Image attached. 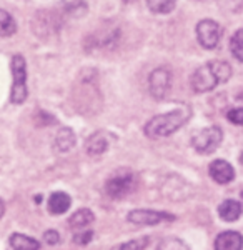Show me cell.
<instances>
[{"instance_id":"obj_25","label":"cell","mask_w":243,"mask_h":250,"mask_svg":"<svg viewBox=\"0 0 243 250\" xmlns=\"http://www.w3.org/2000/svg\"><path fill=\"white\" fill-rule=\"evenodd\" d=\"M3 212H5V205H3V202L0 200V217L3 215Z\"/></svg>"},{"instance_id":"obj_8","label":"cell","mask_w":243,"mask_h":250,"mask_svg":"<svg viewBox=\"0 0 243 250\" xmlns=\"http://www.w3.org/2000/svg\"><path fill=\"white\" fill-rule=\"evenodd\" d=\"M128 222L137 225H157L163 220H173L175 217L168 215L165 212H157V210H145V208H139V210H132L128 213Z\"/></svg>"},{"instance_id":"obj_9","label":"cell","mask_w":243,"mask_h":250,"mask_svg":"<svg viewBox=\"0 0 243 250\" xmlns=\"http://www.w3.org/2000/svg\"><path fill=\"white\" fill-rule=\"evenodd\" d=\"M208 172H210V177L215 180L217 184H230L232 180L235 179V170L233 167L230 165L226 160H213L208 167Z\"/></svg>"},{"instance_id":"obj_19","label":"cell","mask_w":243,"mask_h":250,"mask_svg":"<svg viewBox=\"0 0 243 250\" xmlns=\"http://www.w3.org/2000/svg\"><path fill=\"white\" fill-rule=\"evenodd\" d=\"M230 50L237 60L243 62V29L237 30L230 39Z\"/></svg>"},{"instance_id":"obj_26","label":"cell","mask_w":243,"mask_h":250,"mask_svg":"<svg viewBox=\"0 0 243 250\" xmlns=\"http://www.w3.org/2000/svg\"><path fill=\"white\" fill-rule=\"evenodd\" d=\"M240 197H242V207H243V190H242V193H240Z\"/></svg>"},{"instance_id":"obj_17","label":"cell","mask_w":243,"mask_h":250,"mask_svg":"<svg viewBox=\"0 0 243 250\" xmlns=\"http://www.w3.org/2000/svg\"><path fill=\"white\" fill-rule=\"evenodd\" d=\"M17 32V23L7 10L0 9V37H10Z\"/></svg>"},{"instance_id":"obj_15","label":"cell","mask_w":243,"mask_h":250,"mask_svg":"<svg viewBox=\"0 0 243 250\" xmlns=\"http://www.w3.org/2000/svg\"><path fill=\"white\" fill-rule=\"evenodd\" d=\"M10 247L14 250H39L40 242L23 235V233H14L10 237Z\"/></svg>"},{"instance_id":"obj_22","label":"cell","mask_w":243,"mask_h":250,"mask_svg":"<svg viewBox=\"0 0 243 250\" xmlns=\"http://www.w3.org/2000/svg\"><path fill=\"white\" fill-rule=\"evenodd\" d=\"M226 119L235 125H243V108L242 107L232 108V110L226 114Z\"/></svg>"},{"instance_id":"obj_6","label":"cell","mask_w":243,"mask_h":250,"mask_svg":"<svg viewBox=\"0 0 243 250\" xmlns=\"http://www.w3.org/2000/svg\"><path fill=\"white\" fill-rule=\"evenodd\" d=\"M197 39L198 43L206 50H213L222 40V27L215 20L205 19L197 23Z\"/></svg>"},{"instance_id":"obj_3","label":"cell","mask_w":243,"mask_h":250,"mask_svg":"<svg viewBox=\"0 0 243 250\" xmlns=\"http://www.w3.org/2000/svg\"><path fill=\"white\" fill-rule=\"evenodd\" d=\"M12 92H10V102L12 104H23L28 95L27 88V63L25 59L20 54L12 57Z\"/></svg>"},{"instance_id":"obj_23","label":"cell","mask_w":243,"mask_h":250,"mask_svg":"<svg viewBox=\"0 0 243 250\" xmlns=\"http://www.w3.org/2000/svg\"><path fill=\"white\" fill-rule=\"evenodd\" d=\"M92 237H94V232L92 230H80V232H75L74 242L79 245H85L92 240Z\"/></svg>"},{"instance_id":"obj_14","label":"cell","mask_w":243,"mask_h":250,"mask_svg":"<svg viewBox=\"0 0 243 250\" xmlns=\"http://www.w3.org/2000/svg\"><path fill=\"white\" fill-rule=\"evenodd\" d=\"M218 215L225 222H235L242 215V205L237 200H225L218 207Z\"/></svg>"},{"instance_id":"obj_12","label":"cell","mask_w":243,"mask_h":250,"mask_svg":"<svg viewBox=\"0 0 243 250\" xmlns=\"http://www.w3.org/2000/svg\"><path fill=\"white\" fill-rule=\"evenodd\" d=\"M85 148H87V154L92 155V157L102 155L103 152L108 148V137H107V134H105V132H95L94 135L88 137Z\"/></svg>"},{"instance_id":"obj_18","label":"cell","mask_w":243,"mask_h":250,"mask_svg":"<svg viewBox=\"0 0 243 250\" xmlns=\"http://www.w3.org/2000/svg\"><path fill=\"white\" fill-rule=\"evenodd\" d=\"M177 0H147L148 9L153 14H170L175 9Z\"/></svg>"},{"instance_id":"obj_7","label":"cell","mask_w":243,"mask_h":250,"mask_svg":"<svg viewBox=\"0 0 243 250\" xmlns=\"http://www.w3.org/2000/svg\"><path fill=\"white\" fill-rule=\"evenodd\" d=\"M172 85V72L165 67L155 68V70L150 74L148 77V88H150V95L155 100L165 99Z\"/></svg>"},{"instance_id":"obj_24","label":"cell","mask_w":243,"mask_h":250,"mask_svg":"<svg viewBox=\"0 0 243 250\" xmlns=\"http://www.w3.org/2000/svg\"><path fill=\"white\" fill-rule=\"evenodd\" d=\"M43 240H45L48 245H55L60 242V235H59V232H55V230H47L43 233Z\"/></svg>"},{"instance_id":"obj_10","label":"cell","mask_w":243,"mask_h":250,"mask_svg":"<svg viewBox=\"0 0 243 250\" xmlns=\"http://www.w3.org/2000/svg\"><path fill=\"white\" fill-rule=\"evenodd\" d=\"M215 250H243V237L235 230H225L215 239Z\"/></svg>"},{"instance_id":"obj_11","label":"cell","mask_w":243,"mask_h":250,"mask_svg":"<svg viewBox=\"0 0 243 250\" xmlns=\"http://www.w3.org/2000/svg\"><path fill=\"white\" fill-rule=\"evenodd\" d=\"M94 220H95V215L90 208H80V210H77L74 215L70 217L68 225H70V229L74 232H80V230H85L88 225L94 224Z\"/></svg>"},{"instance_id":"obj_28","label":"cell","mask_w":243,"mask_h":250,"mask_svg":"<svg viewBox=\"0 0 243 250\" xmlns=\"http://www.w3.org/2000/svg\"><path fill=\"white\" fill-rule=\"evenodd\" d=\"M123 2H127V3H130V2H133V0H123Z\"/></svg>"},{"instance_id":"obj_21","label":"cell","mask_w":243,"mask_h":250,"mask_svg":"<svg viewBox=\"0 0 243 250\" xmlns=\"http://www.w3.org/2000/svg\"><path fill=\"white\" fill-rule=\"evenodd\" d=\"M150 244V239L148 237H140V239H135V240H130V242H125L123 245L119 249V250H143L147 245Z\"/></svg>"},{"instance_id":"obj_27","label":"cell","mask_w":243,"mask_h":250,"mask_svg":"<svg viewBox=\"0 0 243 250\" xmlns=\"http://www.w3.org/2000/svg\"><path fill=\"white\" fill-rule=\"evenodd\" d=\"M240 162H242V164H243V154H242V155H240Z\"/></svg>"},{"instance_id":"obj_1","label":"cell","mask_w":243,"mask_h":250,"mask_svg":"<svg viewBox=\"0 0 243 250\" xmlns=\"http://www.w3.org/2000/svg\"><path fill=\"white\" fill-rule=\"evenodd\" d=\"M230 77H232V67L223 60H213L193 72L190 77V85L197 94H205V92L213 90L220 83L228 82Z\"/></svg>"},{"instance_id":"obj_4","label":"cell","mask_w":243,"mask_h":250,"mask_svg":"<svg viewBox=\"0 0 243 250\" xmlns=\"http://www.w3.org/2000/svg\"><path fill=\"white\" fill-rule=\"evenodd\" d=\"M223 139V132L220 127H206L202 130H197L192 135V145L198 154H212L215 152L222 144Z\"/></svg>"},{"instance_id":"obj_20","label":"cell","mask_w":243,"mask_h":250,"mask_svg":"<svg viewBox=\"0 0 243 250\" xmlns=\"http://www.w3.org/2000/svg\"><path fill=\"white\" fill-rule=\"evenodd\" d=\"M157 250H190V247L183 240L177 239V237H168V239L160 242Z\"/></svg>"},{"instance_id":"obj_5","label":"cell","mask_w":243,"mask_h":250,"mask_svg":"<svg viewBox=\"0 0 243 250\" xmlns=\"http://www.w3.org/2000/svg\"><path fill=\"white\" fill-rule=\"evenodd\" d=\"M135 188V175L130 170H120L107 180L105 190L113 199H122Z\"/></svg>"},{"instance_id":"obj_16","label":"cell","mask_w":243,"mask_h":250,"mask_svg":"<svg viewBox=\"0 0 243 250\" xmlns=\"http://www.w3.org/2000/svg\"><path fill=\"white\" fill-rule=\"evenodd\" d=\"M75 145V134L72 128H60L55 137V148L59 152H67Z\"/></svg>"},{"instance_id":"obj_2","label":"cell","mask_w":243,"mask_h":250,"mask_svg":"<svg viewBox=\"0 0 243 250\" xmlns=\"http://www.w3.org/2000/svg\"><path fill=\"white\" fill-rule=\"evenodd\" d=\"M192 112L187 105H182L180 108L170 110L167 114L155 115L145 124V135L150 139H162V137H168L173 132H177L182 125L187 124Z\"/></svg>"},{"instance_id":"obj_13","label":"cell","mask_w":243,"mask_h":250,"mask_svg":"<svg viewBox=\"0 0 243 250\" xmlns=\"http://www.w3.org/2000/svg\"><path fill=\"white\" fill-rule=\"evenodd\" d=\"M72 204V199L67 195L65 192H54L48 199V210L55 215H62L68 210Z\"/></svg>"}]
</instances>
